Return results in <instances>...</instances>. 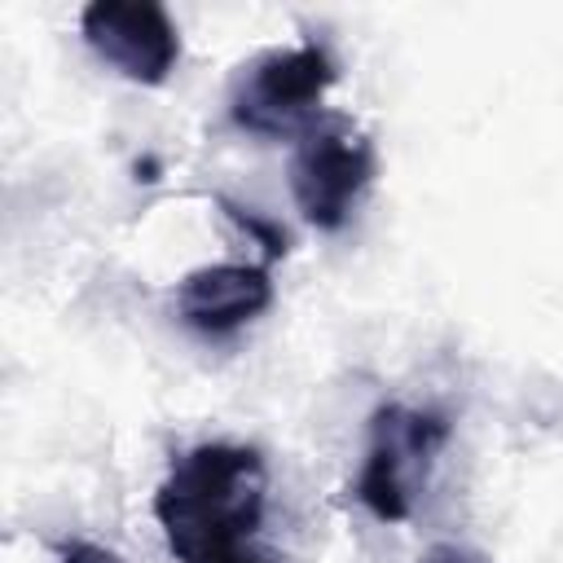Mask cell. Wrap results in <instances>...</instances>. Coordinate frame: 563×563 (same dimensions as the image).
I'll return each mask as SVG.
<instances>
[{
    "instance_id": "52a82bcc",
    "label": "cell",
    "mask_w": 563,
    "mask_h": 563,
    "mask_svg": "<svg viewBox=\"0 0 563 563\" xmlns=\"http://www.w3.org/2000/svg\"><path fill=\"white\" fill-rule=\"evenodd\" d=\"M57 563H123L114 550L97 545V541H62L57 545Z\"/></svg>"
},
{
    "instance_id": "6da1fadb",
    "label": "cell",
    "mask_w": 563,
    "mask_h": 563,
    "mask_svg": "<svg viewBox=\"0 0 563 563\" xmlns=\"http://www.w3.org/2000/svg\"><path fill=\"white\" fill-rule=\"evenodd\" d=\"M268 471L246 444H194L154 493V519L180 563H233L264 519Z\"/></svg>"
},
{
    "instance_id": "ba28073f",
    "label": "cell",
    "mask_w": 563,
    "mask_h": 563,
    "mask_svg": "<svg viewBox=\"0 0 563 563\" xmlns=\"http://www.w3.org/2000/svg\"><path fill=\"white\" fill-rule=\"evenodd\" d=\"M418 563H488L479 550H466V545H453V541H444V545H431Z\"/></svg>"
},
{
    "instance_id": "7a4b0ae2",
    "label": "cell",
    "mask_w": 563,
    "mask_h": 563,
    "mask_svg": "<svg viewBox=\"0 0 563 563\" xmlns=\"http://www.w3.org/2000/svg\"><path fill=\"white\" fill-rule=\"evenodd\" d=\"M334 79L339 66L321 44L268 48L242 66L229 97V114L242 132L260 141H299L325 114L321 97Z\"/></svg>"
},
{
    "instance_id": "5b68a950",
    "label": "cell",
    "mask_w": 563,
    "mask_h": 563,
    "mask_svg": "<svg viewBox=\"0 0 563 563\" xmlns=\"http://www.w3.org/2000/svg\"><path fill=\"white\" fill-rule=\"evenodd\" d=\"M88 48L132 84H163L180 57L176 22L154 0H92L79 13Z\"/></svg>"
},
{
    "instance_id": "277c9868",
    "label": "cell",
    "mask_w": 563,
    "mask_h": 563,
    "mask_svg": "<svg viewBox=\"0 0 563 563\" xmlns=\"http://www.w3.org/2000/svg\"><path fill=\"white\" fill-rule=\"evenodd\" d=\"M378 158L365 132L343 114H321L290 154V194L308 224L334 233L347 224L361 194L374 185Z\"/></svg>"
},
{
    "instance_id": "9c48e42d",
    "label": "cell",
    "mask_w": 563,
    "mask_h": 563,
    "mask_svg": "<svg viewBox=\"0 0 563 563\" xmlns=\"http://www.w3.org/2000/svg\"><path fill=\"white\" fill-rule=\"evenodd\" d=\"M233 563H268V559H260V554H238Z\"/></svg>"
},
{
    "instance_id": "3957f363",
    "label": "cell",
    "mask_w": 563,
    "mask_h": 563,
    "mask_svg": "<svg viewBox=\"0 0 563 563\" xmlns=\"http://www.w3.org/2000/svg\"><path fill=\"white\" fill-rule=\"evenodd\" d=\"M444 440H449V422L440 413L409 405H378L369 418L365 466L356 475V501L383 523L409 519L413 497L427 484V471L444 449Z\"/></svg>"
},
{
    "instance_id": "8992f818",
    "label": "cell",
    "mask_w": 563,
    "mask_h": 563,
    "mask_svg": "<svg viewBox=\"0 0 563 563\" xmlns=\"http://www.w3.org/2000/svg\"><path fill=\"white\" fill-rule=\"evenodd\" d=\"M273 303V277L260 264H202L176 286V317L198 334H229Z\"/></svg>"
}]
</instances>
